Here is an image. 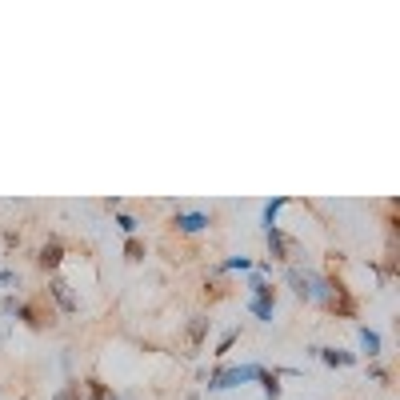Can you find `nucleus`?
<instances>
[{
    "instance_id": "obj_1",
    "label": "nucleus",
    "mask_w": 400,
    "mask_h": 400,
    "mask_svg": "<svg viewBox=\"0 0 400 400\" xmlns=\"http://www.w3.org/2000/svg\"><path fill=\"white\" fill-rule=\"evenodd\" d=\"M264 240H268V252H273V261H280V264H288L292 268V261L300 256V244L288 232H280V228H264Z\"/></svg>"
},
{
    "instance_id": "obj_2",
    "label": "nucleus",
    "mask_w": 400,
    "mask_h": 400,
    "mask_svg": "<svg viewBox=\"0 0 400 400\" xmlns=\"http://www.w3.org/2000/svg\"><path fill=\"white\" fill-rule=\"evenodd\" d=\"M261 364H244V368H220V373L208 380V388H232V385H244V380H261Z\"/></svg>"
},
{
    "instance_id": "obj_3",
    "label": "nucleus",
    "mask_w": 400,
    "mask_h": 400,
    "mask_svg": "<svg viewBox=\"0 0 400 400\" xmlns=\"http://www.w3.org/2000/svg\"><path fill=\"white\" fill-rule=\"evenodd\" d=\"M328 313H337V316H356V300L349 296V288L340 285V280H332V296H328Z\"/></svg>"
},
{
    "instance_id": "obj_4",
    "label": "nucleus",
    "mask_w": 400,
    "mask_h": 400,
    "mask_svg": "<svg viewBox=\"0 0 400 400\" xmlns=\"http://www.w3.org/2000/svg\"><path fill=\"white\" fill-rule=\"evenodd\" d=\"M61 261H64V244H61V240H56V237H52L49 244L40 249L37 264H40V268H44V273H56V268H61Z\"/></svg>"
},
{
    "instance_id": "obj_5",
    "label": "nucleus",
    "mask_w": 400,
    "mask_h": 400,
    "mask_svg": "<svg viewBox=\"0 0 400 400\" xmlns=\"http://www.w3.org/2000/svg\"><path fill=\"white\" fill-rule=\"evenodd\" d=\"M49 292H52V300L61 304V313H68V316H73L76 308H80V304H76V296L68 292V285H64L61 276H52V280H49Z\"/></svg>"
},
{
    "instance_id": "obj_6",
    "label": "nucleus",
    "mask_w": 400,
    "mask_h": 400,
    "mask_svg": "<svg viewBox=\"0 0 400 400\" xmlns=\"http://www.w3.org/2000/svg\"><path fill=\"white\" fill-rule=\"evenodd\" d=\"M173 225L180 228V232H204V228L213 225V216H208V213H180Z\"/></svg>"
},
{
    "instance_id": "obj_7",
    "label": "nucleus",
    "mask_w": 400,
    "mask_h": 400,
    "mask_svg": "<svg viewBox=\"0 0 400 400\" xmlns=\"http://www.w3.org/2000/svg\"><path fill=\"white\" fill-rule=\"evenodd\" d=\"M313 352L328 364V368H352V364H356V356L344 352V349H313Z\"/></svg>"
},
{
    "instance_id": "obj_8",
    "label": "nucleus",
    "mask_w": 400,
    "mask_h": 400,
    "mask_svg": "<svg viewBox=\"0 0 400 400\" xmlns=\"http://www.w3.org/2000/svg\"><path fill=\"white\" fill-rule=\"evenodd\" d=\"M80 392H85V400H116V392L104 385L100 376H88L85 385H80Z\"/></svg>"
},
{
    "instance_id": "obj_9",
    "label": "nucleus",
    "mask_w": 400,
    "mask_h": 400,
    "mask_svg": "<svg viewBox=\"0 0 400 400\" xmlns=\"http://www.w3.org/2000/svg\"><path fill=\"white\" fill-rule=\"evenodd\" d=\"M208 328H213L208 316H192V325H188V349H200L204 337H208Z\"/></svg>"
},
{
    "instance_id": "obj_10",
    "label": "nucleus",
    "mask_w": 400,
    "mask_h": 400,
    "mask_svg": "<svg viewBox=\"0 0 400 400\" xmlns=\"http://www.w3.org/2000/svg\"><path fill=\"white\" fill-rule=\"evenodd\" d=\"M261 385H264V396L268 400H280V373H268V368H264Z\"/></svg>"
},
{
    "instance_id": "obj_11",
    "label": "nucleus",
    "mask_w": 400,
    "mask_h": 400,
    "mask_svg": "<svg viewBox=\"0 0 400 400\" xmlns=\"http://www.w3.org/2000/svg\"><path fill=\"white\" fill-rule=\"evenodd\" d=\"M361 344H364V352H368V361L380 356V337H376L373 328H361Z\"/></svg>"
},
{
    "instance_id": "obj_12",
    "label": "nucleus",
    "mask_w": 400,
    "mask_h": 400,
    "mask_svg": "<svg viewBox=\"0 0 400 400\" xmlns=\"http://www.w3.org/2000/svg\"><path fill=\"white\" fill-rule=\"evenodd\" d=\"M252 292H256V300H264V304H276V292H273V285H264L261 276H252Z\"/></svg>"
},
{
    "instance_id": "obj_13",
    "label": "nucleus",
    "mask_w": 400,
    "mask_h": 400,
    "mask_svg": "<svg viewBox=\"0 0 400 400\" xmlns=\"http://www.w3.org/2000/svg\"><path fill=\"white\" fill-rule=\"evenodd\" d=\"M125 261H132V264L144 261V244H140L137 237H128V240H125Z\"/></svg>"
},
{
    "instance_id": "obj_14",
    "label": "nucleus",
    "mask_w": 400,
    "mask_h": 400,
    "mask_svg": "<svg viewBox=\"0 0 400 400\" xmlns=\"http://www.w3.org/2000/svg\"><path fill=\"white\" fill-rule=\"evenodd\" d=\"M52 400H85V392H80V380H68V385H64Z\"/></svg>"
},
{
    "instance_id": "obj_15",
    "label": "nucleus",
    "mask_w": 400,
    "mask_h": 400,
    "mask_svg": "<svg viewBox=\"0 0 400 400\" xmlns=\"http://www.w3.org/2000/svg\"><path fill=\"white\" fill-rule=\"evenodd\" d=\"M249 308H252L256 316H261V320H273V313H276V304H264V300H252Z\"/></svg>"
},
{
    "instance_id": "obj_16",
    "label": "nucleus",
    "mask_w": 400,
    "mask_h": 400,
    "mask_svg": "<svg viewBox=\"0 0 400 400\" xmlns=\"http://www.w3.org/2000/svg\"><path fill=\"white\" fill-rule=\"evenodd\" d=\"M237 337H240L237 328H232V332H225V337H220V344H216V356H225V352L232 349V344H237Z\"/></svg>"
},
{
    "instance_id": "obj_17",
    "label": "nucleus",
    "mask_w": 400,
    "mask_h": 400,
    "mask_svg": "<svg viewBox=\"0 0 400 400\" xmlns=\"http://www.w3.org/2000/svg\"><path fill=\"white\" fill-rule=\"evenodd\" d=\"M280 208H285V200H273V204L264 208V228H273V220H276V213H280Z\"/></svg>"
},
{
    "instance_id": "obj_18",
    "label": "nucleus",
    "mask_w": 400,
    "mask_h": 400,
    "mask_svg": "<svg viewBox=\"0 0 400 400\" xmlns=\"http://www.w3.org/2000/svg\"><path fill=\"white\" fill-rule=\"evenodd\" d=\"M116 225L125 228L128 237H132V232H137V216H128V213H120V216H116Z\"/></svg>"
},
{
    "instance_id": "obj_19",
    "label": "nucleus",
    "mask_w": 400,
    "mask_h": 400,
    "mask_svg": "<svg viewBox=\"0 0 400 400\" xmlns=\"http://www.w3.org/2000/svg\"><path fill=\"white\" fill-rule=\"evenodd\" d=\"M368 376H373V380H380V385H385V380H388V373H385V368H380V364H373V368H368Z\"/></svg>"
},
{
    "instance_id": "obj_20",
    "label": "nucleus",
    "mask_w": 400,
    "mask_h": 400,
    "mask_svg": "<svg viewBox=\"0 0 400 400\" xmlns=\"http://www.w3.org/2000/svg\"><path fill=\"white\" fill-rule=\"evenodd\" d=\"M8 280H16L13 273H0V285H8Z\"/></svg>"
}]
</instances>
